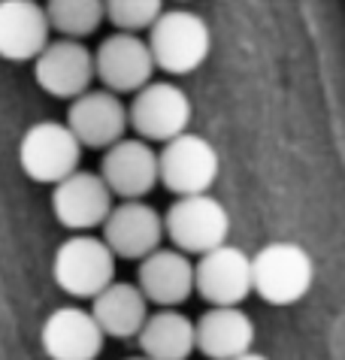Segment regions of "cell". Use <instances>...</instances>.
I'll return each mask as SVG.
<instances>
[{
    "mask_svg": "<svg viewBox=\"0 0 345 360\" xmlns=\"http://www.w3.org/2000/svg\"><path fill=\"white\" fill-rule=\"evenodd\" d=\"M149 52L155 70L170 76H185L209 58L212 34L209 25L191 9H164L158 22L149 27Z\"/></svg>",
    "mask_w": 345,
    "mask_h": 360,
    "instance_id": "obj_1",
    "label": "cell"
},
{
    "mask_svg": "<svg viewBox=\"0 0 345 360\" xmlns=\"http://www.w3.org/2000/svg\"><path fill=\"white\" fill-rule=\"evenodd\" d=\"M315 266L303 245L270 243L251 257V294L270 306H294L309 294Z\"/></svg>",
    "mask_w": 345,
    "mask_h": 360,
    "instance_id": "obj_2",
    "label": "cell"
},
{
    "mask_svg": "<svg viewBox=\"0 0 345 360\" xmlns=\"http://www.w3.org/2000/svg\"><path fill=\"white\" fill-rule=\"evenodd\" d=\"M52 278L67 297L94 300L115 282V255L94 233H73L52 257Z\"/></svg>",
    "mask_w": 345,
    "mask_h": 360,
    "instance_id": "obj_3",
    "label": "cell"
},
{
    "mask_svg": "<svg viewBox=\"0 0 345 360\" xmlns=\"http://www.w3.org/2000/svg\"><path fill=\"white\" fill-rule=\"evenodd\" d=\"M161 221L164 236H170L172 248L182 255H206L212 248L227 245L230 215L225 203H218L212 194L179 197Z\"/></svg>",
    "mask_w": 345,
    "mask_h": 360,
    "instance_id": "obj_4",
    "label": "cell"
},
{
    "mask_svg": "<svg viewBox=\"0 0 345 360\" xmlns=\"http://www.w3.org/2000/svg\"><path fill=\"white\" fill-rule=\"evenodd\" d=\"M218 152L206 136L182 134L164 143L158 152V182L176 197H197L209 194V188L218 179Z\"/></svg>",
    "mask_w": 345,
    "mask_h": 360,
    "instance_id": "obj_5",
    "label": "cell"
},
{
    "mask_svg": "<svg viewBox=\"0 0 345 360\" xmlns=\"http://www.w3.org/2000/svg\"><path fill=\"white\" fill-rule=\"evenodd\" d=\"M191 97L176 82H151L134 94V103L127 106V127L137 131L143 143H170L182 134H188L191 124Z\"/></svg>",
    "mask_w": 345,
    "mask_h": 360,
    "instance_id": "obj_6",
    "label": "cell"
},
{
    "mask_svg": "<svg viewBox=\"0 0 345 360\" xmlns=\"http://www.w3.org/2000/svg\"><path fill=\"white\" fill-rule=\"evenodd\" d=\"M82 161V146L61 122H37L30 124L18 143V164L25 176L39 185H58L73 176Z\"/></svg>",
    "mask_w": 345,
    "mask_h": 360,
    "instance_id": "obj_7",
    "label": "cell"
},
{
    "mask_svg": "<svg viewBox=\"0 0 345 360\" xmlns=\"http://www.w3.org/2000/svg\"><path fill=\"white\" fill-rule=\"evenodd\" d=\"M155 76L146 37L137 34H109L94 52V79L104 82L109 94H137Z\"/></svg>",
    "mask_w": 345,
    "mask_h": 360,
    "instance_id": "obj_8",
    "label": "cell"
},
{
    "mask_svg": "<svg viewBox=\"0 0 345 360\" xmlns=\"http://www.w3.org/2000/svg\"><path fill=\"white\" fill-rule=\"evenodd\" d=\"M37 85L58 100H76L91 91L94 82V52L76 39H49V46L34 58Z\"/></svg>",
    "mask_w": 345,
    "mask_h": 360,
    "instance_id": "obj_9",
    "label": "cell"
},
{
    "mask_svg": "<svg viewBox=\"0 0 345 360\" xmlns=\"http://www.w3.org/2000/svg\"><path fill=\"white\" fill-rule=\"evenodd\" d=\"M194 291L212 309L239 306L251 294V257L237 245H221L200 255L194 264Z\"/></svg>",
    "mask_w": 345,
    "mask_h": 360,
    "instance_id": "obj_10",
    "label": "cell"
},
{
    "mask_svg": "<svg viewBox=\"0 0 345 360\" xmlns=\"http://www.w3.org/2000/svg\"><path fill=\"white\" fill-rule=\"evenodd\" d=\"M64 124L82 148L106 152L127 134V106L121 103V97L104 91V88H91L82 97L70 100Z\"/></svg>",
    "mask_w": 345,
    "mask_h": 360,
    "instance_id": "obj_11",
    "label": "cell"
},
{
    "mask_svg": "<svg viewBox=\"0 0 345 360\" xmlns=\"http://www.w3.org/2000/svg\"><path fill=\"white\" fill-rule=\"evenodd\" d=\"M100 239L115 255V261L118 257L143 261L151 252H158L161 239H164V221L155 206L143 203V200H125L106 215Z\"/></svg>",
    "mask_w": 345,
    "mask_h": 360,
    "instance_id": "obj_12",
    "label": "cell"
},
{
    "mask_svg": "<svg viewBox=\"0 0 345 360\" xmlns=\"http://www.w3.org/2000/svg\"><path fill=\"white\" fill-rule=\"evenodd\" d=\"M100 179L113 197L143 200L158 185V152L137 136L118 139L104 152Z\"/></svg>",
    "mask_w": 345,
    "mask_h": 360,
    "instance_id": "obj_13",
    "label": "cell"
},
{
    "mask_svg": "<svg viewBox=\"0 0 345 360\" xmlns=\"http://www.w3.org/2000/svg\"><path fill=\"white\" fill-rule=\"evenodd\" d=\"M113 206V194L104 185V179L85 169H76L52 191V212L73 233H91L94 227H104Z\"/></svg>",
    "mask_w": 345,
    "mask_h": 360,
    "instance_id": "obj_14",
    "label": "cell"
},
{
    "mask_svg": "<svg viewBox=\"0 0 345 360\" xmlns=\"http://www.w3.org/2000/svg\"><path fill=\"white\" fill-rule=\"evenodd\" d=\"M104 333L91 312L79 306H61L46 318L39 342L49 360H97L104 352Z\"/></svg>",
    "mask_w": 345,
    "mask_h": 360,
    "instance_id": "obj_15",
    "label": "cell"
},
{
    "mask_svg": "<svg viewBox=\"0 0 345 360\" xmlns=\"http://www.w3.org/2000/svg\"><path fill=\"white\" fill-rule=\"evenodd\" d=\"M139 294L146 303L176 309L194 294V261L176 248H158L139 261Z\"/></svg>",
    "mask_w": 345,
    "mask_h": 360,
    "instance_id": "obj_16",
    "label": "cell"
},
{
    "mask_svg": "<svg viewBox=\"0 0 345 360\" xmlns=\"http://www.w3.org/2000/svg\"><path fill=\"white\" fill-rule=\"evenodd\" d=\"M52 39L46 6L34 0H0V58L4 61H34Z\"/></svg>",
    "mask_w": 345,
    "mask_h": 360,
    "instance_id": "obj_17",
    "label": "cell"
},
{
    "mask_svg": "<svg viewBox=\"0 0 345 360\" xmlns=\"http://www.w3.org/2000/svg\"><path fill=\"white\" fill-rule=\"evenodd\" d=\"M255 345V321L242 306L209 309L194 321V348L209 360H233L251 352Z\"/></svg>",
    "mask_w": 345,
    "mask_h": 360,
    "instance_id": "obj_18",
    "label": "cell"
},
{
    "mask_svg": "<svg viewBox=\"0 0 345 360\" xmlns=\"http://www.w3.org/2000/svg\"><path fill=\"white\" fill-rule=\"evenodd\" d=\"M91 318L97 321L104 336L134 339L139 336V330L149 318V303L137 285L113 282L106 291H100L91 300Z\"/></svg>",
    "mask_w": 345,
    "mask_h": 360,
    "instance_id": "obj_19",
    "label": "cell"
},
{
    "mask_svg": "<svg viewBox=\"0 0 345 360\" xmlns=\"http://www.w3.org/2000/svg\"><path fill=\"white\" fill-rule=\"evenodd\" d=\"M137 339L146 360H188L197 352L194 321L176 309H161V312L149 315Z\"/></svg>",
    "mask_w": 345,
    "mask_h": 360,
    "instance_id": "obj_20",
    "label": "cell"
},
{
    "mask_svg": "<svg viewBox=\"0 0 345 360\" xmlns=\"http://www.w3.org/2000/svg\"><path fill=\"white\" fill-rule=\"evenodd\" d=\"M46 18L61 39L82 43V37H91L104 22V4L100 0H52L46 6Z\"/></svg>",
    "mask_w": 345,
    "mask_h": 360,
    "instance_id": "obj_21",
    "label": "cell"
},
{
    "mask_svg": "<svg viewBox=\"0 0 345 360\" xmlns=\"http://www.w3.org/2000/svg\"><path fill=\"white\" fill-rule=\"evenodd\" d=\"M164 13L161 0H109L104 4V18L115 25L118 34H143Z\"/></svg>",
    "mask_w": 345,
    "mask_h": 360,
    "instance_id": "obj_22",
    "label": "cell"
},
{
    "mask_svg": "<svg viewBox=\"0 0 345 360\" xmlns=\"http://www.w3.org/2000/svg\"><path fill=\"white\" fill-rule=\"evenodd\" d=\"M233 360H270L267 354H258V352H249V354H242V357H233Z\"/></svg>",
    "mask_w": 345,
    "mask_h": 360,
    "instance_id": "obj_23",
    "label": "cell"
},
{
    "mask_svg": "<svg viewBox=\"0 0 345 360\" xmlns=\"http://www.w3.org/2000/svg\"><path fill=\"white\" fill-rule=\"evenodd\" d=\"M127 360H146V357H143V354H139V357H127Z\"/></svg>",
    "mask_w": 345,
    "mask_h": 360,
    "instance_id": "obj_24",
    "label": "cell"
}]
</instances>
